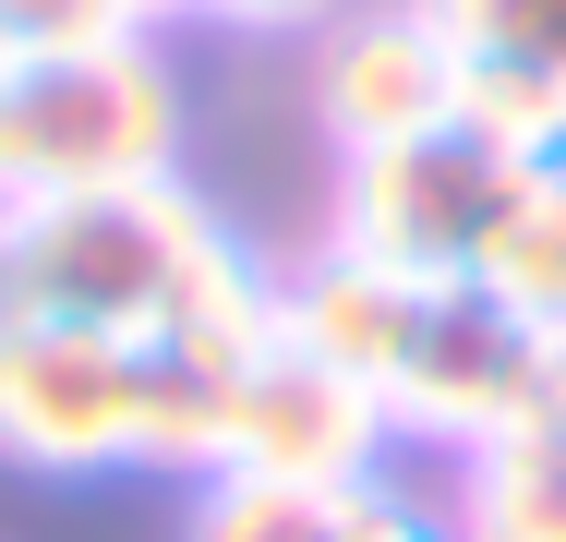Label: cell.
Wrapping results in <instances>:
<instances>
[{"label":"cell","mask_w":566,"mask_h":542,"mask_svg":"<svg viewBox=\"0 0 566 542\" xmlns=\"http://www.w3.org/2000/svg\"><path fill=\"white\" fill-rule=\"evenodd\" d=\"M193 12H218V24H253V37H302V24H326L338 0H193Z\"/></svg>","instance_id":"obj_14"},{"label":"cell","mask_w":566,"mask_h":542,"mask_svg":"<svg viewBox=\"0 0 566 542\" xmlns=\"http://www.w3.org/2000/svg\"><path fill=\"white\" fill-rule=\"evenodd\" d=\"M386 398L374 386H349L338 362H314V350H265L241 386H229V470H253V482H302V494H361L374 482V458H386Z\"/></svg>","instance_id":"obj_5"},{"label":"cell","mask_w":566,"mask_h":542,"mask_svg":"<svg viewBox=\"0 0 566 542\" xmlns=\"http://www.w3.org/2000/svg\"><path fill=\"white\" fill-rule=\"evenodd\" d=\"M518 157L470 145V133H422V145H386V157H349V194H338V253L386 265V278H434V290H470L482 265V229L506 206Z\"/></svg>","instance_id":"obj_4"},{"label":"cell","mask_w":566,"mask_h":542,"mask_svg":"<svg viewBox=\"0 0 566 542\" xmlns=\"http://www.w3.org/2000/svg\"><path fill=\"white\" fill-rule=\"evenodd\" d=\"M447 542H566V423H506L458 458Z\"/></svg>","instance_id":"obj_9"},{"label":"cell","mask_w":566,"mask_h":542,"mask_svg":"<svg viewBox=\"0 0 566 542\" xmlns=\"http://www.w3.org/2000/svg\"><path fill=\"white\" fill-rule=\"evenodd\" d=\"M531 423H566V337H531Z\"/></svg>","instance_id":"obj_15"},{"label":"cell","mask_w":566,"mask_h":542,"mask_svg":"<svg viewBox=\"0 0 566 542\" xmlns=\"http://www.w3.org/2000/svg\"><path fill=\"white\" fill-rule=\"evenodd\" d=\"M157 446V350H120L85 325H0V458L85 482L145 470Z\"/></svg>","instance_id":"obj_3"},{"label":"cell","mask_w":566,"mask_h":542,"mask_svg":"<svg viewBox=\"0 0 566 542\" xmlns=\"http://www.w3.org/2000/svg\"><path fill=\"white\" fill-rule=\"evenodd\" d=\"M314 121L338 133V157H386V145H422V133H447V121H458V61H447V37L422 24V0L326 24Z\"/></svg>","instance_id":"obj_7"},{"label":"cell","mask_w":566,"mask_h":542,"mask_svg":"<svg viewBox=\"0 0 566 542\" xmlns=\"http://www.w3.org/2000/svg\"><path fill=\"white\" fill-rule=\"evenodd\" d=\"M0 325H85V337L157 350L181 374H218V386H241L290 337L277 278L181 181L73 194V206H0Z\"/></svg>","instance_id":"obj_1"},{"label":"cell","mask_w":566,"mask_h":542,"mask_svg":"<svg viewBox=\"0 0 566 542\" xmlns=\"http://www.w3.org/2000/svg\"><path fill=\"white\" fill-rule=\"evenodd\" d=\"M181 157V85L145 37L73 61H0V206L145 194Z\"/></svg>","instance_id":"obj_2"},{"label":"cell","mask_w":566,"mask_h":542,"mask_svg":"<svg viewBox=\"0 0 566 542\" xmlns=\"http://www.w3.org/2000/svg\"><path fill=\"white\" fill-rule=\"evenodd\" d=\"M458 61V133L543 169L566 157V0H422Z\"/></svg>","instance_id":"obj_6"},{"label":"cell","mask_w":566,"mask_h":542,"mask_svg":"<svg viewBox=\"0 0 566 542\" xmlns=\"http://www.w3.org/2000/svg\"><path fill=\"white\" fill-rule=\"evenodd\" d=\"M386 423L447 446V458H470L482 434H506V423H531V325H506L482 290H447L434 325H422V350L386 386Z\"/></svg>","instance_id":"obj_8"},{"label":"cell","mask_w":566,"mask_h":542,"mask_svg":"<svg viewBox=\"0 0 566 542\" xmlns=\"http://www.w3.org/2000/svg\"><path fill=\"white\" fill-rule=\"evenodd\" d=\"M470 290H482L506 325H531V337H566V157H543V169L506 181Z\"/></svg>","instance_id":"obj_10"},{"label":"cell","mask_w":566,"mask_h":542,"mask_svg":"<svg viewBox=\"0 0 566 542\" xmlns=\"http://www.w3.org/2000/svg\"><path fill=\"white\" fill-rule=\"evenodd\" d=\"M338 507L349 494H302V482H253V470H218L193 494L181 542H338Z\"/></svg>","instance_id":"obj_11"},{"label":"cell","mask_w":566,"mask_h":542,"mask_svg":"<svg viewBox=\"0 0 566 542\" xmlns=\"http://www.w3.org/2000/svg\"><path fill=\"white\" fill-rule=\"evenodd\" d=\"M120 24H133V37H145V24H169V12H193V0H109Z\"/></svg>","instance_id":"obj_16"},{"label":"cell","mask_w":566,"mask_h":542,"mask_svg":"<svg viewBox=\"0 0 566 542\" xmlns=\"http://www.w3.org/2000/svg\"><path fill=\"white\" fill-rule=\"evenodd\" d=\"M338 542H447V531H434L422 507H398V494H374V482H361V494L338 507Z\"/></svg>","instance_id":"obj_13"},{"label":"cell","mask_w":566,"mask_h":542,"mask_svg":"<svg viewBox=\"0 0 566 542\" xmlns=\"http://www.w3.org/2000/svg\"><path fill=\"white\" fill-rule=\"evenodd\" d=\"M109 37H133L109 0H0V61H73Z\"/></svg>","instance_id":"obj_12"}]
</instances>
